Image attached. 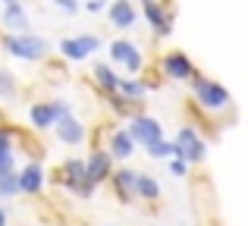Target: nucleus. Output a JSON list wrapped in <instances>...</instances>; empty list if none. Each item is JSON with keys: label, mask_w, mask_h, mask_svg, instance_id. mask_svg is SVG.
Returning <instances> with one entry per match:
<instances>
[{"label": "nucleus", "mask_w": 248, "mask_h": 226, "mask_svg": "<svg viewBox=\"0 0 248 226\" xmlns=\"http://www.w3.org/2000/svg\"><path fill=\"white\" fill-rule=\"evenodd\" d=\"M3 50H6L10 57H16V60H25V63H38V60H47V57H50L47 38L29 35V31L6 35V38H3Z\"/></svg>", "instance_id": "2"}, {"label": "nucleus", "mask_w": 248, "mask_h": 226, "mask_svg": "<svg viewBox=\"0 0 248 226\" xmlns=\"http://www.w3.org/2000/svg\"><path fill=\"white\" fill-rule=\"evenodd\" d=\"M19 98V85H16V75L10 69L0 66V101H16Z\"/></svg>", "instance_id": "23"}, {"label": "nucleus", "mask_w": 248, "mask_h": 226, "mask_svg": "<svg viewBox=\"0 0 248 226\" xmlns=\"http://www.w3.org/2000/svg\"><path fill=\"white\" fill-rule=\"evenodd\" d=\"M13 170H16V151H3L0 154V176L13 173Z\"/></svg>", "instance_id": "26"}, {"label": "nucleus", "mask_w": 248, "mask_h": 226, "mask_svg": "<svg viewBox=\"0 0 248 226\" xmlns=\"http://www.w3.org/2000/svg\"><path fill=\"white\" fill-rule=\"evenodd\" d=\"M129 135L135 138V145L139 148H148V145H154V141H160L164 138V122L157 120V116H151V113H135L132 120H129Z\"/></svg>", "instance_id": "8"}, {"label": "nucleus", "mask_w": 248, "mask_h": 226, "mask_svg": "<svg viewBox=\"0 0 248 226\" xmlns=\"http://www.w3.org/2000/svg\"><path fill=\"white\" fill-rule=\"evenodd\" d=\"M101 44L104 41L97 35H76V38H63V41L57 44V54L69 63H82V60H88L94 50H101Z\"/></svg>", "instance_id": "10"}, {"label": "nucleus", "mask_w": 248, "mask_h": 226, "mask_svg": "<svg viewBox=\"0 0 248 226\" xmlns=\"http://www.w3.org/2000/svg\"><path fill=\"white\" fill-rule=\"evenodd\" d=\"M66 116H73V104L63 98H50V101H35V104L29 107V120H31V129L35 132H47V129H54L60 120H66Z\"/></svg>", "instance_id": "4"}, {"label": "nucleus", "mask_w": 248, "mask_h": 226, "mask_svg": "<svg viewBox=\"0 0 248 226\" xmlns=\"http://www.w3.org/2000/svg\"><path fill=\"white\" fill-rule=\"evenodd\" d=\"M16 173H19V195L35 198V195H41V192H44L47 173H44V164H41V160H29V164H25L22 170H16Z\"/></svg>", "instance_id": "13"}, {"label": "nucleus", "mask_w": 248, "mask_h": 226, "mask_svg": "<svg viewBox=\"0 0 248 226\" xmlns=\"http://www.w3.org/2000/svg\"><path fill=\"white\" fill-rule=\"evenodd\" d=\"M0 3H3V6H6V3H16V0H0Z\"/></svg>", "instance_id": "30"}, {"label": "nucleus", "mask_w": 248, "mask_h": 226, "mask_svg": "<svg viewBox=\"0 0 248 226\" xmlns=\"http://www.w3.org/2000/svg\"><path fill=\"white\" fill-rule=\"evenodd\" d=\"M54 132H57V141H63V145H69V148H79V145H85V138H88V126H85L82 120H76V116L60 120L54 126Z\"/></svg>", "instance_id": "15"}, {"label": "nucleus", "mask_w": 248, "mask_h": 226, "mask_svg": "<svg viewBox=\"0 0 248 226\" xmlns=\"http://www.w3.org/2000/svg\"><path fill=\"white\" fill-rule=\"evenodd\" d=\"M19 195V173H3L0 176V198H16Z\"/></svg>", "instance_id": "24"}, {"label": "nucleus", "mask_w": 248, "mask_h": 226, "mask_svg": "<svg viewBox=\"0 0 248 226\" xmlns=\"http://www.w3.org/2000/svg\"><path fill=\"white\" fill-rule=\"evenodd\" d=\"M135 179H139V170L132 166H116L113 176H110V192L120 204H132L135 201Z\"/></svg>", "instance_id": "12"}, {"label": "nucleus", "mask_w": 248, "mask_h": 226, "mask_svg": "<svg viewBox=\"0 0 248 226\" xmlns=\"http://www.w3.org/2000/svg\"><path fill=\"white\" fill-rule=\"evenodd\" d=\"M167 164H170V173H173L176 179H186V176H188V164H186L182 157H170Z\"/></svg>", "instance_id": "25"}, {"label": "nucleus", "mask_w": 248, "mask_h": 226, "mask_svg": "<svg viewBox=\"0 0 248 226\" xmlns=\"http://www.w3.org/2000/svg\"><path fill=\"white\" fill-rule=\"evenodd\" d=\"M145 154L151 160H170V157H179V151H176V141H170V138H160V141H154V145H148L145 148Z\"/></svg>", "instance_id": "22"}, {"label": "nucleus", "mask_w": 248, "mask_h": 226, "mask_svg": "<svg viewBox=\"0 0 248 226\" xmlns=\"http://www.w3.org/2000/svg\"><path fill=\"white\" fill-rule=\"evenodd\" d=\"M135 198L145 204H157L160 201V182L151 176V173H139L135 179Z\"/></svg>", "instance_id": "19"}, {"label": "nucleus", "mask_w": 248, "mask_h": 226, "mask_svg": "<svg viewBox=\"0 0 248 226\" xmlns=\"http://www.w3.org/2000/svg\"><path fill=\"white\" fill-rule=\"evenodd\" d=\"M116 91H120L123 98H129V101H145L148 88H145V82L135 79V75H126V79L120 75V88H116Z\"/></svg>", "instance_id": "21"}, {"label": "nucleus", "mask_w": 248, "mask_h": 226, "mask_svg": "<svg viewBox=\"0 0 248 226\" xmlns=\"http://www.w3.org/2000/svg\"><path fill=\"white\" fill-rule=\"evenodd\" d=\"M104 6H107V0H88V3H85V10H88V13H101Z\"/></svg>", "instance_id": "28"}, {"label": "nucleus", "mask_w": 248, "mask_h": 226, "mask_svg": "<svg viewBox=\"0 0 248 226\" xmlns=\"http://www.w3.org/2000/svg\"><path fill=\"white\" fill-rule=\"evenodd\" d=\"M110 226H116V223H110Z\"/></svg>", "instance_id": "31"}, {"label": "nucleus", "mask_w": 248, "mask_h": 226, "mask_svg": "<svg viewBox=\"0 0 248 226\" xmlns=\"http://www.w3.org/2000/svg\"><path fill=\"white\" fill-rule=\"evenodd\" d=\"M0 226H6V211H3V204H0Z\"/></svg>", "instance_id": "29"}, {"label": "nucleus", "mask_w": 248, "mask_h": 226, "mask_svg": "<svg viewBox=\"0 0 248 226\" xmlns=\"http://www.w3.org/2000/svg\"><path fill=\"white\" fill-rule=\"evenodd\" d=\"M101 98L107 101L110 113L120 116V120H132L135 113H141V104H145V101H129V98H123L120 91H113V94H101Z\"/></svg>", "instance_id": "18"}, {"label": "nucleus", "mask_w": 248, "mask_h": 226, "mask_svg": "<svg viewBox=\"0 0 248 226\" xmlns=\"http://www.w3.org/2000/svg\"><path fill=\"white\" fill-rule=\"evenodd\" d=\"M57 182H60L69 195L82 198V201L94 198V192H97V185L88 182V173H85V157H66V160H63V164H60V173H57Z\"/></svg>", "instance_id": "3"}, {"label": "nucleus", "mask_w": 248, "mask_h": 226, "mask_svg": "<svg viewBox=\"0 0 248 226\" xmlns=\"http://www.w3.org/2000/svg\"><path fill=\"white\" fill-rule=\"evenodd\" d=\"M160 75L170 82H192L198 75V66L192 63V57L186 50H167L160 57Z\"/></svg>", "instance_id": "7"}, {"label": "nucleus", "mask_w": 248, "mask_h": 226, "mask_svg": "<svg viewBox=\"0 0 248 226\" xmlns=\"http://www.w3.org/2000/svg\"><path fill=\"white\" fill-rule=\"evenodd\" d=\"M107 54H110V66L126 69L129 75H139L141 69H145V54H141L139 44L129 41V38H116V41H110Z\"/></svg>", "instance_id": "6"}, {"label": "nucleus", "mask_w": 248, "mask_h": 226, "mask_svg": "<svg viewBox=\"0 0 248 226\" xmlns=\"http://www.w3.org/2000/svg\"><path fill=\"white\" fill-rule=\"evenodd\" d=\"M176 151H179V157L186 160L188 166H198V164H204V157H207V141H204V135L198 132V129L192 126V122H186V126H179L176 129Z\"/></svg>", "instance_id": "5"}, {"label": "nucleus", "mask_w": 248, "mask_h": 226, "mask_svg": "<svg viewBox=\"0 0 248 226\" xmlns=\"http://www.w3.org/2000/svg\"><path fill=\"white\" fill-rule=\"evenodd\" d=\"M141 13H145V22L151 25L154 38H170V31H173V13L160 0H141Z\"/></svg>", "instance_id": "11"}, {"label": "nucleus", "mask_w": 248, "mask_h": 226, "mask_svg": "<svg viewBox=\"0 0 248 226\" xmlns=\"http://www.w3.org/2000/svg\"><path fill=\"white\" fill-rule=\"evenodd\" d=\"M110 151V157L116 160V164H123V160H129L135 151H139V145H135V138L129 135V129H120V126H113V129H107V145H104Z\"/></svg>", "instance_id": "14"}, {"label": "nucleus", "mask_w": 248, "mask_h": 226, "mask_svg": "<svg viewBox=\"0 0 248 226\" xmlns=\"http://www.w3.org/2000/svg\"><path fill=\"white\" fill-rule=\"evenodd\" d=\"M3 25H6L10 31H16V35L29 29V16H25V10H22V3H19V0H16V3H6V6H3Z\"/></svg>", "instance_id": "20"}, {"label": "nucleus", "mask_w": 248, "mask_h": 226, "mask_svg": "<svg viewBox=\"0 0 248 226\" xmlns=\"http://www.w3.org/2000/svg\"><path fill=\"white\" fill-rule=\"evenodd\" d=\"M107 19L113 29H132L139 22V10L132 6V0H113L107 6Z\"/></svg>", "instance_id": "17"}, {"label": "nucleus", "mask_w": 248, "mask_h": 226, "mask_svg": "<svg viewBox=\"0 0 248 226\" xmlns=\"http://www.w3.org/2000/svg\"><path fill=\"white\" fill-rule=\"evenodd\" d=\"M91 82H94V88L101 94H113L116 88H120V73H116L110 63H101V60H94V66H91Z\"/></svg>", "instance_id": "16"}, {"label": "nucleus", "mask_w": 248, "mask_h": 226, "mask_svg": "<svg viewBox=\"0 0 248 226\" xmlns=\"http://www.w3.org/2000/svg\"><path fill=\"white\" fill-rule=\"evenodd\" d=\"M54 3L60 6L63 13H76V10H79V3H76V0H54Z\"/></svg>", "instance_id": "27"}, {"label": "nucleus", "mask_w": 248, "mask_h": 226, "mask_svg": "<svg viewBox=\"0 0 248 226\" xmlns=\"http://www.w3.org/2000/svg\"><path fill=\"white\" fill-rule=\"evenodd\" d=\"M192 104L204 113H223L232 107V94L217 79H207V75L198 73L192 79Z\"/></svg>", "instance_id": "1"}, {"label": "nucleus", "mask_w": 248, "mask_h": 226, "mask_svg": "<svg viewBox=\"0 0 248 226\" xmlns=\"http://www.w3.org/2000/svg\"><path fill=\"white\" fill-rule=\"evenodd\" d=\"M113 170H116V160L110 157L107 148H104V145H91V154L85 157V173H88V182L91 185L110 182Z\"/></svg>", "instance_id": "9"}]
</instances>
